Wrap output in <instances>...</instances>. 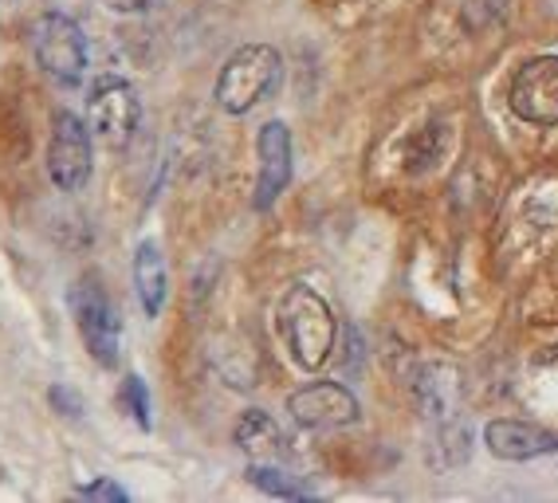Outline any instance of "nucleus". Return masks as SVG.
Listing matches in <instances>:
<instances>
[{"label":"nucleus","instance_id":"nucleus-18","mask_svg":"<svg viewBox=\"0 0 558 503\" xmlns=\"http://www.w3.org/2000/svg\"><path fill=\"white\" fill-rule=\"evenodd\" d=\"M80 500H90V503H126L130 492L122 488V483H114V480H107V476H102V480L80 488Z\"/></svg>","mask_w":558,"mask_h":503},{"label":"nucleus","instance_id":"nucleus-1","mask_svg":"<svg viewBox=\"0 0 558 503\" xmlns=\"http://www.w3.org/2000/svg\"><path fill=\"white\" fill-rule=\"evenodd\" d=\"M276 327L279 339H283V351L300 370L315 373L330 363L335 343H339V319L315 287L291 283L276 307Z\"/></svg>","mask_w":558,"mask_h":503},{"label":"nucleus","instance_id":"nucleus-13","mask_svg":"<svg viewBox=\"0 0 558 503\" xmlns=\"http://www.w3.org/2000/svg\"><path fill=\"white\" fill-rule=\"evenodd\" d=\"M232 441H236L240 453H248L252 461H276L279 449H283V433H279V425L271 421L264 409L240 413L236 429H232Z\"/></svg>","mask_w":558,"mask_h":503},{"label":"nucleus","instance_id":"nucleus-20","mask_svg":"<svg viewBox=\"0 0 558 503\" xmlns=\"http://www.w3.org/2000/svg\"><path fill=\"white\" fill-rule=\"evenodd\" d=\"M110 12H122V16H134V12H150L158 0H102Z\"/></svg>","mask_w":558,"mask_h":503},{"label":"nucleus","instance_id":"nucleus-8","mask_svg":"<svg viewBox=\"0 0 558 503\" xmlns=\"http://www.w3.org/2000/svg\"><path fill=\"white\" fill-rule=\"evenodd\" d=\"M288 413L303 429H347L359 425L362 405L342 382H307L288 397Z\"/></svg>","mask_w":558,"mask_h":503},{"label":"nucleus","instance_id":"nucleus-9","mask_svg":"<svg viewBox=\"0 0 558 503\" xmlns=\"http://www.w3.org/2000/svg\"><path fill=\"white\" fill-rule=\"evenodd\" d=\"M256 205L259 212H268L271 205L283 197V189L291 185V173H295V161H291V131L288 122H264L256 134Z\"/></svg>","mask_w":558,"mask_h":503},{"label":"nucleus","instance_id":"nucleus-17","mask_svg":"<svg viewBox=\"0 0 558 503\" xmlns=\"http://www.w3.org/2000/svg\"><path fill=\"white\" fill-rule=\"evenodd\" d=\"M417 138H421V150H413V158H409V170L413 173L437 165V158L445 154V131H440V126H425Z\"/></svg>","mask_w":558,"mask_h":503},{"label":"nucleus","instance_id":"nucleus-16","mask_svg":"<svg viewBox=\"0 0 558 503\" xmlns=\"http://www.w3.org/2000/svg\"><path fill=\"white\" fill-rule=\"evenodd\" d=\"M119 409L126 413L130 421L138 425V429H150L154 417H150V390L142 382L138 373H126L119 385Z\"/></svg>","mask_w":558,"mask_h":503},{"label":"nucleus","instance_id":"nucleus-5","mask_svg":"<svg viewBox=\"0 0 558 503\" xmlns=\"http://www.w3.org/2000/svg\"><path fill=\"white\" fill-rule=\"evenodd\" d=\"M508 107L527 126H558V56H531L508 83Z\"/></svg>","mask_w":558,"mask_h":503},{"label":"nucleus","instance_id":"nucleus-14","mask_svg":"<svg viewBox=\"0 0 558 503\" xmlns=\"http://www.w3.org/2000/svg\"><path fill=\"white\" fill-rule=\"evenodd\" d=\"M244 476H248L256 492L271 495V500H311V488H303L291 473L276 468V461H252Z\"/></svg>","mask_w":558,"mask_h":503},{"label":"nucleus","instance_id":"nucleus-15","mask_svg":"<svg viewBox=\"0 0 558 503\" xmlns=\"http://www.w3.org/2000/svg\"><path fill=\"white\" fill-rule=\"evenodd\" d=\"M440 453H449L445 456V464L440 468H457V464H464L472 456V437H469V425H460V421H445L437 425V444L429 449V461H437Z\"/></svg>","mask_w":558,"mask_h":503},{"label":"nucleus","instance_id":"nucleus-12","mask_svg":"<svg viewBox=\"0 0 558 503\" xmlns=\"http://www.w3.org/2000/svg\"><path fill=\"white\" fill-rule=\"evenodd\" d=\"M134 292H138L146 319H158L166 295H170V272H166V256L154 241H142L134 252Z\"/></svg>","mask_w":558,"mask_h":503},{"label":"nucleus","instance_id":"nucleus-7","mask_svg":"<svg viewBox=\"0 0 558 503\" xmlns=\"http://www.w3.org/2000/svg\"><path fill=\"white\" fill-rule=\"evenodd\" d=\"M36 60L48 71L51 79L63 83V87H75V83L87 75V36L71 16L63 12H48L36 24Z\"/></svg>","mask_w":558,"mask_h":503},{"label":"nucleus","instance_id":"nucleus-11","mask_svg":"<svg viewBox=\"0 0 558 503\" xmlns=\"http://www.w3.org/2000/svg\"><path fill=\"white\" fill-rule=\"evenodd\" d=\"M413 393H417V405L429 421L445 425L457 421L460 413V370L449 363H429L417 370V382H413Z\"/></svg>","mask_w":558,"mask_h":503},{"label":"nucleus","instance_id":"nucleus-10","mask_svg":"<svg viewBox=\"0 0 558 503\" xmlns=\"http://www.w3.org/2000/svg\"><path fill=\"white\" fill-rule=\"evenodd\" d=\"M484 449L496 461L527 464V461H543V456H558V433L535 421L496 417V421L484 425Z\"/></svg>","mask_w":558,"mask_h":503},{"label":"nucleus","instance_id":"nucleus-3","mask_svg":"<svg viewBox=\"0 0 558 503\" xmlns=\"http://www.w3.org/2000/svg\"><path fill=\"white\" fill-rule=\"evenodd\" d=\"M68 303H71L75 331H80V339H83V351L90 354V363L102 366V370H114L122 358V322L107 295L102 275L83 272L80 280L71 283Z\"/></svg>","mask_w":558,"mask_h":503},{"label":"nucleus","instance_id":"nucleus-19","mask_svg":"<svg viewBox=\"0 0 558 503\" xmlns=\"http://www.w3.org/2000/svg\"><path fill=\"white\" fill-rule=\"evenodd\" d=\"M48 402H51V409L63 413V417H83V397L75 390H68V385H51Z\"/></svg>","mask_w":558,"mask_h":503},{"label":"nucleus","instance_id":"nucleus-2","mask_svg":"<svg viewBox=\"0 0 558 503\" xmlns=\"http://www.w3.org/2000/svg\"><path fill=\"white\" fill-rule=\"evenodd\" d=\"M279 75H283V60H279V51L271 44H244L220 68L213 99H217V107L225 114L240 119V114H248L252 107H259L276 91Z\"/></svg>","mask_w":558,"mask_h":503},{"label":"nucleus","instance_id":"nucleus-6","mask_svg":"<svg viewBox=\"0 0 558 503\" xmlns=\"http://www.w3.org/2000/svg\"><path fill=\"white\" fill-rule=\"evenodd\" d=\"M90 126L75 111H56L51 114V134H48V177L56 189L80 193L90 182Z\"/></svg>","mask_w":558,"mask_h":503},{"label":"nucleus","instance_id":"nucleus-4","mask_svg":"<svg viewBox=\"0 0 558 503\" xmlns=\"http://www.w3.org/2000/svg\"><path fill=\"white\" fill-rule=\"evenodd\" d=\"M138 122H142V102L138 91L126 79L102 75L90 87V99H87L90 138H99L110 150H126L130 142H134V134H138Z\"/></svg>","mask_w":558,"mask_h":503}]
</instances>
